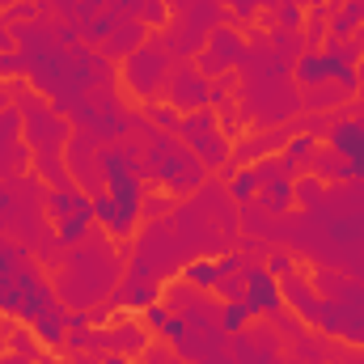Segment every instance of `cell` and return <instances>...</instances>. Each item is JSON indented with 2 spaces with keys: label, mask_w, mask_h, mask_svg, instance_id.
Returning a JSON list of instances; mask_svg holds the SVG:
<instances>
[{
  "label": "cell",
  "mask_w": 364,
  "mask_h": 364,
  "mask_svg": "<svg viewBox=\"0 0 364 364\" xmlns=\"http://www.w3.org/2000/svg\"><path fill=\"white\" fill-rule=\"evenodd\" d=\"M255 203L263 208V212H272V216H284L296 199H292V182H267L259 195H255Z\"/></svg>",
  "instance_id": "ac0fdd59"
},
{
  "label": "cell",
  "mask_w": 364,
  "mask_h": 364,
  "mask_svg": "<svg viewBox=\"0 0 364 364\" xmlns=\"http://www.w3.org/2000/svg\"><path fill=\"white\" fill-rule=\"evenodd\" d=\"M225 191H229V199L233 203H250L259 191H263V178H259V166H237V174L225 182Z\"/></svg>",
  "instance_id": "5bb4252c"
},
{
  "label": "cell",
  "mask_w": 364,
  "mask_h": 364,
  "mask_svg": "<svg viewBox=\"0 0 364 364\" xmlns=\"http://www.w3.org/2000/svg\"><path fill=\"white\" fill-rule=\"evenodd\" d=\"M356 77H360V93H364V55H360V68H356Z\"/></svg>",
  "instance_id": "ab89813d"
},
{
  "label": "cell",
  "mask_w": 364,
  "mask_h": 364,
  "mask_svg": "<svg viewBox=\"0 0 364 364\" xmlns=\"http://www.w3.org/2000/svg\"><path fill=\"white\" fill-rule=\"evenodd\" d=\"M174 212V195L166 191V195H144V203H140V216L144 220H166Z\"/></svg>",
  "instance_id": "83f0119b"
},
{
  "label": "cell",
  "mask_w": 364,
  "mask_h": 364,
  "mask_svg": "<svg viewBox=\"0 0 364 364\" xmlns=\"http://www.w3.org/2000/svg\"><path fill=\"white\" fill-rule=\"evenodd\" d=\"M216 127H220L225 136H237V132H242V119H237L233 102H229V106H220V123H216Z\"/></svg>",
  "instance_id": "d6a6232c"
},
{
  "label": "cell",
  "mask_w": 364,
  "mask_h": 364,
  "mask_svg": "<svg viewBox=\"0 0 364 364\" xmlns=\"http://www.w3.org/2000/svg\"><path fill=\"white\" fill-rule=\"evenodd\" d=\"M38 364H73V360H55V356H38Z\"/></svg>",
  "instance_id": "f35d334b"
},
{
  "label": "cell",
  "mask_w": 364,
  "mask_h": 364,
  "mask_svg": "<svg viewBox=\"0 0 364 364\" xmlns=\"http://www.w3.org/2000/svg\"><path fill=\"white\" fill-rule=\"evenodd\" d=\"M364 26V17H360V0H339L335 9H331V38L335 43H343V38H352L356 30ZM326 38V43H331Z\"/></svg>",
  "instance_id": "8fae6325"
},
{
  "label": "cell",
  "mask_w": 364,
  "mask_h": 364,
  "mask_svg": "<svg viewBox=\"0 0 364 364\" xmlns=\"http://www.w3.org/2000/svg\"><path fill=\"white\" fill-rule=\"evenodd\" d=\"M170 68H174L170 51L153 38V43L136 47V51L123 60V85H127V93H136L140 102H153L157 93H166V77H170Z\"/></svg>",
  "instance_id": "7a4b0ae2"
},
{
  "label": "cell",
  "mask_w": 364,
  "mask_h": 364,
  "mask_svg": "<svg viewBox=\"0 0 364 364\" xmlns=\"http://www.w3.org/2000/svg\"><path fill=\"white\" fill-rule=\"evenodd\" d=\"M106 4H110V0H73V4L64 9V17H68L73 26H90L93 17L106 13Z\"/></svg>",
  "instance_id": "cb8c5ba5"
},
{
  "label": "cell",
  "mask_w": 364,
  "mask_h": 364,
  "mask_svg": "<svg viewBox=\"0 0 364 364\" xmlns=\"http://www.w3.org/2000/svg\"><path fill=\"white\" fill-rule=\"evenodd\" d=\"M13 51H17V30L0 17V55H13Z\"/></svg>",
  "instance_id": "836d02e7"
},
{
  "label": "cell",
  "mask_w": 364,
  "mask_h": 364,
  "mask_svg": "<svg viewBox=\"0 0 364 364\" xmlns=\"http://www.w3.org/2000/svg\"><path fill=\"white\" fill-rule=\"evenodd\" d=\"M242 279H246V309L259 318V314H279L284 309V292H279V279H275L263 263H246V272H242Z\"/></svg>",
  "instance_id": "8992f818"
},
{
  "label": "cell",
  "mask_w": 364,
  "mask_h": 364,
  "mask_svg": "<svg viewBox=\"0 0 364 364\" xmlns=\"http://www.w3.org/2000/svg\"><path fill=\"white\" fill-rule=\"evenodd\" d=\"M263 267H267L275 279H284V275L292 272V255H288V250H279V246H272V255L263 259Z\"/></svg>",
  "instance_id": "1f68e13d"
},
{
  "label": "cell",
  "mask_w": 364,
  "mask_h": 364,
  "mask_svg": "<svg viewBox=\"0 0 364 364\" xmlns=\"http://www.w3.org/2000/svg\"><path fill=\"white\" fill-rule=\"evenodd\" d=\"M0 246H4V237H0Z\"/></svg>",
  "instance_id": "b9f144b4"
},
{
  "label": "cell",
  "mask_w": 364,
  "mask_h": 364,
  "mask_svg": "<svg viewBox=\"0 0 364 364\" xmlns=\"http://www.w3.org/2000/svg\"><path fill=\"white\" fill-rule=\"evenodd\" d=\"M170 318H174V314H170V309H166L161 301H153V305L144 309V318H140V322H144L149 331H157V335H166V326H170Z\"/></svg>",
  "instance_id": "f546056e"
},
{
  "label": "cell",
  "mask_w": 364,
  "mask_h": 364,
  "mask_svg": "<svg viewBox=\"0 0 364 364\" xmlns=\"http://www.w3.org/2000/svg\"><path fill=\"white\" fill-rule=\"evenodd\" d=\"M343 102H348V93L339 90L335 81H322V85H309V90L301 93V106H305V110H318V114H322V110H331V106L339 110Z\"/></svg>",
  "instance_id": "9a60e30c"
},
{
  "label": "cell",
  "mask_w": 364,
  "mask_h": 364,
  "mask_svg": "<svg viewBox=\"0 0 364 364\" xmlns=\"http://www.w3.org/2000/svg\"><path fill=\"white\" fill-rule=\"evenodd\" d=\"M186 149H191V153H195L208 170H220V166L233 157V140H229L220 127H216V132H208V136H199V140H191Z\"/></svg>",
  "instance_id": "9c48e42d"
},
{
  "label": "cell",
  "mask_w": 364,
  "mask_h": 364,
  "mask_svg": "<svg viewBox=\"0 0 364 364\" xmlns=\"http://www.w3.org/2000/svg\"><path fill=\"white\" fill-rule=\"evenodd\" d=\"M246 60V38L233 30V26H216V30H208V43H203V51L195 55V68L212 81V77H225L233 64H242Z\"/></svg>",
  "instance_id": "3957f363"
},
{
  "label": "cell",
  "mask_w": 364,
  "mask_h": 364,
  "mask_svg": "<svg viewBox=\"0 0 364 364\" xmlns=\"http://www.w3.org/2000/svg\"><path fill=\"white\" fill-rule=\"evenodd\" d=\"M4 106H13V85L0 81V110H4Z\"/></svg>",
  "instance_id": "d590c367"
},
{
  "label": "cell",
  "mask_w": 364,
  "mask_h": 364,
  "mask_svg": "<svg viewBox=\"0 0 364 364\" xmlns=\"http://www.w3.org/2000/svg\"><path fill=\"white\" fill-rule=\"evenodd\" d=\"M314 149H318V140H314L309 132H296V136H288V144H284V157H292L296 166H305V161L314 157Z\"/></svg>",
  "instance_id": "484cf974"
},
{
  "label": "cell",
  "mask_w": 364,
  "mask_h": 364,
  "mask_svg": "<svg viewBox=\"0 0 364 364\" xmlns=\"http://www.w3.org/2000/svg\"><path fill=\"white\" fill-rule=\"evenodd\" d=\"M216 279H220V263L216 259H191V263H182V284H191L199 292H212Z\"/></svg>",
  "instance_id": "2e32d148"
},
{
  "label": "cell",
  "mask_w": 364,
  "mask_h": 364,
  "mask_svg": "<svg viewBox=\"0 0 364 364\" xmlns=\"http://www.w3.org/2000/svg\"><path fill=\"white\" fill-rule=\"evenodd\" d=\"M144 34H149V26H144L140 17H119V26H114V30H110V38L102 43V55H106V60H127L136 47H144V43H149Z\"/></svg>",
  "instance_id": "52a82bcc"
},
{
  "label": "cell",
  "mask_w": 364,
  "mask_h": 364,
  "mask_svg": "<svg viewBox=\"0 0 364 364\" xmlns=\"http://www.w3.org/2000/svg\"><path fill=\"white\" fill-rule=\"evenodd\" d=\"M322 195H326V186H322V178H296L292 182V199L301 203V208H318L322 203Z\"/></svg>",
  "instance_id": "d4e9b609"
},
{
  "label": "cell",
  "mask_w": 364,
  "mask_h": 364,
  "mask_svg": "<svg viewBox=\"0 0 364 364\" xmlns=\"http://www.w3.org/2000/svg\"><path fill=\"white\" fill-rule=\"evenodd\" d=\"M144 119L157 127V132H170V136H178V123H182V114L166 102V106H157V102H149V110H144Z\"/></svg>",
  "instance_id": "603a6c76"
},
{
  "label": "cell",
  "mask_w": 364,
  "mask_h": 364,
  "mask_svg": "<svg viewBox=\"0 0 364 364\" xmlns=\"http://www.w3.org/2000/svg\"><path fill=\"white\" fill-rule=\"evenodd\" d=\"M110 339H114L110 352H123V356H144L149 352V326L140 318H119L110 326Z\"/></svg>",
  "instance_id": "ba28073f"
},
{
  "label": "cell",
  "mask_w": 364,
  "mask_h": 364,
  "mask_svg": "<svg viewBox=\"0 0 364 364\" xmlns=\"http://www.w3.org/2000/svg\"><path fill=\"white\" fill-rule=\"evenodd\" d=\"M9 352H13V356H26L30 364H38V335H34L30 322H13V331H9Z\"/></svg>",
  "instance_id": "d6986e66"
},
{
  "label": "cell",
  "mask_w": 364,
  "mask_h": 364,
  "mask_svg": "<svg viewBox=\"0 0 364 364\" xmlns=\"http://www.w3.org/2000/svg\"><path fill=\"white\" fill-rule=\"evenodd\" d=\"M9 331H13V318H9V314H0V356L9 352Z\"/></svg>",
  "instance_id": "e575fe53"
},
{
  "label": "cell",
  "mask_w": 364,
  "mask_h": 364,
  "mask_svg": "<svg viewBox=\"0 0 364 364\" xmlns=\"http://www.w3.org/2000/svg\"><path fill=\"white\" fill-rule=\"evenodd\" d=\"M250 322H255V314L246 309V301H225L220 305V331L225 335H242V331H250Z\"/></svg>",
  "instance_id": "44dd1931"
},
{
  "label": "cell",
  "mask_w": 364,
  "mask_h": 364,
  "mask_svg": "<svg viewBox=\"0 0 364 364\" xmlns=\"http://www.w3.org/2000/svg\"><path fill=\"white\" fill-rule=\"evenodd\" d=\"M263 21H267L272 30H301V21H305V4H301V0H275L272 9L263 13Z\"/></svg>",
  "instance_id": "e0dca14e"
},
{
  "label": "cell",
  "mask_w": 364,
  "mask_h": 364,
  "mask_svg": "<svg viewBox=\"0 0 364 364\" xmlns=\"http://www.w3.org/2000/svg\"><path fill=\"white\" fill-rule=\"evenodd\" d=\"M208 93H212V81L195 68V64H174L170 77H166V97L174 110H203L208 106Z\"/></svg>",
  "instance_id": "5b68a950"
},
{
  "label": "cell",
  "mask_w": 364,
  "mask_h": 364,
  "mask_svg": "<svg viewBox=\"0 0 364 364\" xmlns=\"http://www.w3.org/2000/svg\"><path fill=\"white\" fill-rule=\"evenodd\" d=\"M21 263H26V250H21L17 242H13V246L4 242V246H0V275H13Z\"/></svg>",
  "instance_id": "4dcf8cb0"
},
{
  "label": "cell",
  "mask_w": 364,
  "mask_h": 364,
  "mask_svg": "<svg viewBox=\"0 0 364 364\" xmlns=\"http://www.w3.org/2000/svg\"><path fill=\"white\" fill-rule=\"evenodd\" d=\"M212 292L225 296V301H242V296H246V279H242V275H220Z\"/></svg>",
  "instance_id": "f1b7e54d"
},
{
  "label": "cell",
  "mask_w": 364,
  "mask_h": 364,
  "mask_svg": "<svg viewBox=\"0 0 364 364\" xmlns=\"http://www.w3.org/2000/svg\"><path fill=\"white\" fill-rule=\"evenodd\" d=\"M208 132H216V110H191V114H182V123H178V140H199V136H208Z\"/></svg>",
  "instance_id": "ffe728a7"
},
{
  "label": "cell",
  "mask_w": 364,
  "mask_h": 364,
  "mask_svg": "<svg viewBox=\"0 0 364 364\" xmlns=\"http://www.w3.org/2000/svg\"><path fill=\"white\" fill-rule=\"evenodd\" d=\"M64 161H68V174L81 178L85 195H102L106 178H102V144L93 132H73L68 144H64Z\"/></svg>",
  "instance_id": "277c9868"
},
{
  "label": "cell",
  "mask_w": 364,
  "mask_h": 364,
  "mask_svg": "<svg viewBox=\"0 0 364 364\" xmlns=\"http://www.w3.org/2000/svg\"><path fill=\"white\" fill-rule=\"evenodd\" d=\"M292 73H296V81L309 90V85L331 81V60H326V51H301L296 64H292Z\"/></svg>",
  "instance_id": "4fadbf2b"
},
{
  "label": "cell",
  "mask_w": 364,
  "mask_h": 364,
  "mask_svg": "<svg viewBox=\"0 0 364 364\" xmlns=\"http://www.w3.org/2000/svg\"><path fill=\"white\" fill-rule=\"evenodd\" d=\"M102 364H127V356H123V352H106V356H102Z\"/></svg>",
  "instance_id": "8d00e7d4"
},
{
  "label": "cell",
  "mask_w": 364,
  "mask_h": 364,
  "mask_svg": "<svg viewBox=\"0 0 364 364\" xmlns=\"http://www.w3.org/2000/svg\"><path fill=\"white\" fill-rule=\"evenodd\" d=\"M0 364H30V360H26V356H13V352H4V356H0Z\"/></svg>",
  "instance_id": "74e56055"
},
{
  "label": "cell",
  "mask_w": 364,
  "mask_h": 364,
  "mask_svg": "<svg viewBox=\"0 0 364 364\" xmlns=\"http://www.w3.org/2000/svg\"><path fill=\"white\" fill-rule=\"evenodd\" d=\"M275 364H296V360H292V356H284V360H279V356H275Z\"/></svg>",
  "instance_id": "60d3db41"
},
{
  "label": "cell",
  "mask_w": 364,
  "mask_h": 364,
  "mask_svg": "<svg viewBox=\"0 0 364 364\" xmlns=\"http://www.w3.org/2000/svg\"><path fill=\"white\" fill-rule=\"evenodd\" d=\"M301 38H305V51H318V47L331 38V9H326V4H314V9H305Z\"/></svg>",
  "instance_id": "7c38bea8"
},
{
  "label": "cell",
  "mask_w": 364,
  "mask_h": 364,
  "mask_svg": "<svg viewBox=\"0 0 364 364\" xmlns=\"http://www.w3.org/2000/svg\"><path fill=\"white\" fill-rule=\"evenodd\" d=\"M242 102H246L250 132L284 127V123L296 119V110H301V97L284 85V77H267V81H250V85H242Z\"/></svg>",
  "instance_id": "6da1fadb"
},
{
  "label": "cell",
  "mask_w": 364,
  "mask_h": 364,
  "mask_svg": "<svg viewBox=\"0 0 364 364\" xmlns=\"http://www.w3.org/2000/svg\"><path fill=\"white\" fill-rule=\"evenodd\" d=\"M305 166L314 170V178H322V182H352L356 178L352 174V161H343L335 149H314V157Z\"/></svg>",
  "instance_id": "30bf717a"
},
{
  "label": "cell",
  "mask_w": 364,
  "mask_h": 364,
  "mask_svg": "<svg viewBox=\"0 0 364 364\" xmlns=\"http://www.w3.org/2000/svg\"><path fill=\"white\" fill-rule=\"evenodd\" d=\"M0 314H9V318L21 314V284L13 275H0Z\"/></svg>",
  "instance_id": "4316f807"
},
{
  "label": "cell",
  "mask_w": 364,
  "mask_h": 364,
  "mask_svg": "<svg viewBox=\"0 0 364 364\" xmlns=\"http://www.w3.org/2000/svg\"><path fill=\"white\" fill-rule=\"evenodd\" d=\"M136 17H140V21H144L149 30H166L174 13H170V4H166V0H140V9H136Z\"/></svg>",
  "instance_id": "7402d4cb"
}]
</instances>
